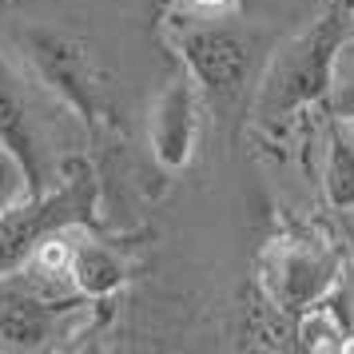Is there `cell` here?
Returning <instances> with one entry per match:
<instances>
[{"label":"cell","instance_id":"cell-10","mask_svg":"<svg viewBox=\"0 0 354 354\" xmlns=\"http://www.w3.org/2000/svg\"><path fill=\"white\" fill-rule=\"evenodd\" d=\"M326 195L338 211H354V140L342 131L330 136V151H326Z\"/></svg>","mask_w":354,"mask_h":354},{"label":"cell","instance_id":"cell-2","mask_svg":"<svg viewBox=\"0 0 354 354\" xmlns=\"http://www.w3.org/2000/svg\"><path fill=\"white\" fill-rule=\"evenodd\" d=\"M259 279L283 310H310L322 303V295L330 290L338 274V263L326 247H310V243H274L271 251L263 255Z\"/></svg>","mask_w":354,"mask_h":354},{"label":"cell","instance_id":"cell-12","mask_svg":"<svg viewBox=\"0 0 354 354\" xmlns=\"http://www.w3.org/2000/svg\"><path fill=\"white\" fill-rule=\"evenodd\" d=\"M28 192V176H24V167H20V160L8 151V147H0V215L12 207V203H20Z\"/></svg>","mask_w":354,"mask_h":354},{"label":"cell","instance_id":"cell-13","mask_svg":"<svg viewBox=\"0 0 354 354\" xmlns=\"http://www.w3.org/2000/svg\"><path fill=\"white\" fill-rule=\"evenodd\" d=\"M330 112H335V120H342V124H354V80L338 84V92L330 96Z\"/></svg>","mask_w":354,"mask_h":354},{"label":"cell","instance_id":"cell-5","mask_svg":"<svg viewBox=\"0 0 354 354\" xmlns=\"http://www.w3.org/2000/svg\"><path fill=\"white\" fill-rule=\"evenodd\" d=\"M183 56L192 64V76L211 92H235L251 64L247 40L231 28H192L183 36Z\"/></svg>","mask_w":354,"mask_h":354},{"label":"cell","instance_id":"cell-9","mask_svg":"<svg viewBox=\"0 0 354 354\" xmlns=\"http://www.w3.org/2000/svg\"><path fill=\"white\" fill-rule=\"evenodd\" d=\"M68 279H72L76 295H84V299H104V295H112L124 283V263L108 247H100V243H76Z\"/></svg>","mask_w":354,"mask_h":354},{"label":"cell","instance_id":"cell-6","mask_svg":"<svg viewBox=\"0 0 354 354\" xmlns=\"http://www.w3.org/2000/svg\"><path fill=\"white\" fill-rule=\"evenodd\" d=\"M195 128H199V108H195V88L192 80H171L167 92L156 104L151 115V147H156V160L163 167H183L192 160L195 147Z\"/></svg>","mask_w":354,"mask_h":354},{"label":"cell","instance_id":"cell-3","mask_svg":"<svg viewBox=\"0 0 354 354\" xmlns=\"http://www.w3.org/2000/svg\"><path fill=\"white\" fill-rule=\"evenodd\" d=\"M0 147H8L20 160L24 176H28V192L44 195L48 176H44V147L36 136V120H32V104L24 96V84L12 72V64L0 56Z\"/></svg>","mask_w":354,"mask_h":354},{"label":"cell","instance_id":"cell-11","mask_svg":"<svg viewBox=\"0 0 354 354\" xmlns=\"http://www.w3.org/2000/svg\"><path fill=\"white\" fill-rule=\"evenodd\" d=\"M299 335H303L306 351H342V326L335 322V315L326 306H310L303 310V322H299Z\"/></svg>","mask_w":354,"mask_h":354},{"label":"cell","instance_id":"cell-4","mask_svg":"<svg viewBox=\"0 0 354 354\" xmlns=\"http://www.w3.org/2000/svg\"><path fill=\"white\" fill-rule=\"evenodd\" d=\"M338 36H342V17H326L315 32L299 40V48L283 60V68L271 80V96L279 108L310 100L315 92L326 88V72H330V56L338 48Z\"/></svg>","mask_w":354,"mask_h":354},{"label":"cell","instance_id":"cell-8","mask_svg":"<svg viewBox=\"0 0 354 354\" xmlns=\"http://www.w3.org/2000/svg\"><path fill=\"white\" fill-rule=\"evenodd\" d=\"M52 310L32 299L0 303V351H36L52 338Z\"/></svg>","mask_w":354,"mask_h":354},{"label":"cell","instance_id":"cell-14","mask_svg":"<svg viewBox=\"0 0 354 354\" xmlns=\"http://www.w3.org/2000/svg\"><path fill=\"white\" fill-rule=\"evenodd\" d=\"M195 4H199V8H223L227 0H195Z\"/></svg>","mask_w":354,"mask_h":354},{"label":"cell","instance_id":"cell-7","mask_svg":"<svg viewBox=\"0 0 354 354\" xmlns=\"http://www.w3.org/2000/svg\"><path fill=\"white\" fill-rule=\"evenodd\" d=\"M28 44H32V56L40 60L44 68V76H48L60 92H64L76 108L84 112H92V84H88V64H84L80 48H72L68 40L60 36H44V32H32L28 36Z\"/></svg>","mask_w":354,"mask_h":354},{"label":"cell","instance_id":"cell-1","mask_svg":"<svg viewBox=\"0 0 354 354\" xmlns=\"http://www.w3.org/2000/svg\"><path fill=\"white\" fill-rule=\"evenodd\" d=\"M88 211V187L84 179H72L68 187L56 195H24L20 203L0 215V279L4 274L28 267L36 255V247L48 239L52 231H60L64 223L80 219Z\"/></svg>","mask_w":354,"mask_h":354}]
</instances>
